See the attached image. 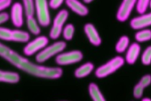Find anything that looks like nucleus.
Returning <instances> with one entry per match:
<instances>
[{
	"label": "nucleus",
	"mask_w": 151,
	"mask_h": 101,
	"mask_svg": "<svg viewBox=\"0 0 151 101\" xmlns=\"http://www.w3.org/2000/svg\"><path fill=\"white\" fill-rule=\"evenodd\" d=\"M0 57L17 69L34 77L46 79L60 78L63 70L60 67H48L35 63L0 42Z\"/></svg>",
	"instance_id": "f257e3e1"
},
{
	"label": "nucleus",
	"mask_w": 151,
	"mask_h": 101,
	"mask_svg": "<svg viewBox=\"0 0 151 101\" xmlns=\"http://www.w3.org/2000/svg\"><path fill=\"white\" fill-rule=\"evenodd\" d=\"M124 63L125 60L122 56H115L104 64L98 67L95 70V76L99 79L106 77L121 68Z\"/></svg>",
	"instance_id": "f03ea898"
},
{
	"label": "nucleus",
	"mask_w": 151,
	"mask_h": 101,
	"mask_svg": "<svg viewBox=\"0 0 151 101\" xmlns=\"http://www.w3.org/2000/svg\"><path fill=\"white\" fill-rule=\"evenodd\" d=\"M66 46V43L64 41H58L50 45H47L37 53L35 58L36 62L39 64L43 63L54 56L63 52Z\"/></svg>",
	"instance_id": "7ed1b4c3"
},
{
	"label": "nucleus",
	"mask_w": 151,
	"mask_h": 101,
	"mask_svg": "<svg viewBox=\"0 0 151 101\" xmlns=\"http://www.w3.org/2000/svg\"><path fill=\"white\" fill-rule=\"evenodd\" d=\"M30 38L28 32L20 29H10L0 26V40L17 43H27Z\"/></svg>",
	"instance_id": "20e7f679"
},
{
	"label": "nucleus",
	"mask_w": 151,
	"mask_h": 101,
	"mask_svg": "<svg viewBox=\"0 0 151 101\" xmlns=\"http://www.w3.org/2000/svg\"><path fill=\"white\" fill-rule=\"evenodd\" d=\"M69 16L68 11L65 9L60 10L53 19L51 27L49 32V37L52 40H57L62 34L63 30L65 26Z\"/></svg>",
	"instance_id": "39448f33"
},
{
	"label": "nucleus",
	"mask_w": 151,
	"mask_h": 101,
	"mask_svg": "<svg viewBox=\"0 0 151 101\" xmlns=\"http://www.w3.org/2000/svg\"><path fill=\"white\" fill-rule=\"evenodd\" d=\"M36 18L40 25L47 27L51 23L50 5L48 0H34Z\"/></svg>",
	"instance_id": "423d86ee"
},
{
	"label": "nucleus",
	"mask_w": 151,
	"mask_h": 101,
	"mask_svg": "<svg viewBox=\"0 0 151 101\" xmlns=\"http://www.w3.org/2000/svg\"><path fill=\"white\" fill-rule=\"evenodd\" d=\"M83 58V53L78 50L67 52H61L57 54L55 58L58 66H67L80 62Z\"/></svg>",
	"instance_id": "0eeeda50"
},
{
	"label": "nucleus",
	"mask_w": 151,
	"mask_h": 101,
	"mask_svg": "<svg viewBox=\"0 0 151 101\" xmlns=\"http://www.w3.org/2000/svg\"><path fill=\"white\" fill-rule=\"evenodd\" d=\"M49 39L45 35H38L34 40L28 41L23 48L24 54L31 56L38 53L48 45Z\"/></svg>",
	"instance_id": "6e6552de"
},
{
	"label": "nucleus",
	"mask_w": 151,
	"mask_h": 101,
	"mask_svg": "<svg viewBox=\"0 0 151 101\" xmlns=\"http://www.w3.org/2000/svg\"><path fill=\"white\" fill-rule=\"evenodd\" d=\"M24 8L22 4L19 2H15L11 8L9 18L13 25L17 28H19L24 24Z\"/></svg>",
	"instance_id": "1a4fd4ad"
},
{
	"label": "nucleus",
	"mask_w": 151,
	"mask_h": 101,
	"mask_svg": "<svg viewBox=\"0 0 151 101\" xmlns=\"http://www.w3.org/2000/svg\"><path fill=\"white\" fill-rule=\"evenodd\" d=\"M136 0H122L116 13L117 20L120 22L127 21L136 6Z\"/></svg>",
	"instance_id": "9d476101"
},
{
	"label": "nucleus",
	"mask_w": 151,
	"mask_h": 101,
	"mask_svg": "<svg viewBox=\"0 0 151 101\" xmlns=\"http://www.w3.org/2000/svg\"><path fill=\"white\" fill-rule=\"evenodd\" d=\"M83 30L88 40L93 45L98 47L101 45L102 42L101 37L96 27L92 23L85 24Z\"/></svg>",
	"instance_id": "9b49d317"
},
{
	"label": "nucleus",
	"mask_w": 151,
	"mask_h": 101,
	"mask_svg": "<svg viewBox=\"0 0 151 101\" xmlns=\"http://www.w3.org/2000/svg\"><path fill=\"white\" fill-rule=\"evenodd\" d=\"M130 25L134 30L146 28L151 25V12L144 13L132 18L130 21Z\"/></svg>",
	"instance_id": "f8f14e48"
},
{
	"label": "nucleus",
	"mask_w": 151,
	"mask_h": 101,
	"mask_svg": "<svg viewBox=\"0 0 151 101\" xmlns=\"http://www.w3.org/2000/svg\"><path fill=\"white\" fill-rule=\"evenodd\" d=\"M64 3L70 10L79 16L85 17L89 12L87 6L79 0H65Z\"/></svg>",
	"instance_id": "ddd939ff"
},
{
	"label": "nucleus",
	"mask_w": 151,
	"mask_h": 101,
	"mask_svg": "<svg viewBox=\"0 0 151 101\" xmlns=\"http://www.w3.org/2000/svg\"><path fill=\"white\" fill-rule=\"evenodd\" d=\"M141 50L140 45L139 43H133L131 44L127 49L125 61L130 65H132L137 61Z\"/></svg>",
	"instance_id": "4468645a"
},
{
	"label": "nucleus",
	"mask_w": 151,
	"mask_h": 101,
	"mask_svg": "<svg viewBox=\"0 0 151 101\" xmlns=\"http://www.w3.org/2000/svg\"><path fill=\"white\" fill-rule=\"evenodd\" d=\"M20 76L17 72L0 70V82L16 84L19 82Z\"/></svg>",
	"instance_id": "2eb2a0df"
},
{
	"label": "nucleus",
	"mask_w": 151,
	"mask_h": 101,
	"mask_svg": "<svg viewBox=\"0 0 151 101\" xmlns=\"http://www.w3.org/2000/svg\"><path fill=\"white\" fill-rule=\"evenodd\" d=\"M94 65L90 61L86 62L78 68H77L74 73V76L77 79H82L88 76L94 70Z\"/></svg>",
	"instance_id": "dca6fc26"
},
{
	"label": "nucleus",
	"mask_w": 151,
	"mask_h": 101,
	"mask_svg": "<svg viewBox=\"0 0 151 101\" xmlns=\"http://www.w3.org/2000/svg\"><path fill=\"white\" fill-rule=\"evenodd\" d=\"M88 93L91 98V99L94 101H105L106 99L100 91L98 85L94 83L91 82L88 84Z\"/></svg>",
	"instance_id": "f3484780"
},
{
	"label": "nucleus",
	"mask_w": 151,
	"mask_h": 101,
	"mask_svg": "<svg viewBox=\"0 0 151 101\" xmlns=\"http://www.w3.org/2000/svg\"><path fill=\"white\" fill-rule=\"evenodd\" d=\"M26 18L35 17V9L34 0H22Z\"/></svg>",
	"instance_id": "a211bd4d"
},
{
	"label": "nucleus",
	"mask_w": 151,
	"mask_h": 101,
	"mask_svg": "<svg viewBox=\"0 0 151 101\" xmlns=\"http://www.w3.org/2000/svg\"><path fill=\"white\" fill-rule=\"evenodd\" d=\"M27 27L30 33L35 35H38L41 32L40 25L39 24L37 18L35 17L26 19Z\"/></svg>",
	"instance_id": "6ab92c4d"
},
{
	"label": "nucleus",
	"mask_w": 151,
	"mask_h": 101,
	"mask_svg": "<svg viewBox=\"0 0 151 101\" xmlns=\"http://www.w3.org/2000/svg\"><path fill=\"white\" fill-rule=\"evenodd\" d=\"M130 40L127 35L121 36L117 41L115 45V50L119 53L124 52L129 46Z\"/></svg>",
	"instance_id": "aec40b11"
},
{
	"label": "nucleus",
	"mask_w": 151,
	"mask_h": 101,
	"mask_svg": "<svg viewBox=\"0 0 151 101\" xmlns=\"http://www.w3.org/2000/svg\"><path fill=\"white\" fill-rule=\"evenodd\" d=\"M135 40L139 43H143L151 40V30L143 28L139 30L134 35Z\"/></svg>",
	"instance_id": "412c9836"
},
{
	"label": "nucleus",
	"mask_w": 151,
	"mask_h": 101,
	"mask_svg": "<svg viewBox=\"0 0 151 101\" xmlns=\"http://www.w3.org/2000/svg\"><path fill=\"white\" fill-rule=\"evenodd\" d=\"M75 32V27L71 23H68L65 25L63 31L62 35L64 40L66 41H70L73 39Z\"/></svg>",
	"instance_id": "4be33fe9"
},
{
	"label": "nucleus",
	"mask_w": 151,
	"mask_h": 101,
	"mask_svg": "<svg viewBox=\"0 0 151 101\" xmlns=\"http://www.w3.org/2000/svg\"><path fill=\"white\" fill-rule=\"evenodd\" d=\"M151 0H136V9L137 12L139 14L146 13L149 6H150Z\"/></svg>",
	"instance_id": "5701e85b"
},
{
	"label": "nucleus",
	"mask_w": 151,
	"mask_h": 101,
	"mask_svg": "<svg viewBox=\"0 0 151 101\" xmlns=\"http://www.w3.org/2000/svg\"><path fill=\"white\" fill-rule=\"evenodd\" d=\"M142 63L145 66L151 64V45L148 46L143 52L141 56Z\"/></svg>",
	"instance_id": "b1692460"
},
{
	"label": "nucleus",
	"mask_w": 151,
	"mask_h": 101,
	"mask_svg": "<svg viewBox=\"0 0 151 101\" xmlns=\"http://www.w3.org/2000/svg\"><path fill=\"white\" fill-rule=\"evenodd\" d=\"M145 88L139 83L135 84L133 87V95L136 99H140L142 97Z\"/></svg>",
	"instance_id": "393cba45"
},
{
	"label": "nucleus",
	"mask_w": 151,
	"mask_h": 101,
	"mask_svg": "<svg viewBox=\"0 0 151 101\" xmlns=\"http://www.w3.org/2000/svg\"><path fill=\"white\" fill-rule=\"evenodd\" d=\"M138 83L145 89L151 84V75L149 74L144 75L141 77Z\"/></svg>",
	"instance_id": "a878e982"
},
{
	"label": "nucleus",
	"mask_w": 151,
	"mask_h": 101,
	"mask_svg": "<svg viewBox=\"0 0 151 101\" xmlns=\"http://www.w3.org/2000/svg\"><path fill=\"white\" fill-rule=\"evenodd\" d=\"M65 0H50V7L52 9H57L59 8L62 4L65 2Z\"/></svg>",
	"instance_id": "bb28decb"
},
{
	"label": "nucleus",
	"mask_w": 151,
	"mask_h": 101,
	"mask_svg": "<svg viewBox=\"0 0 151 101\" xmlns=\"http://www.w3.org/2000/svg\"><path fill=\"white\" fill-rule=\"evenodd\" d=\"M12 4V0H0V12L4 11Z\"/></svg>",
	"instance_id": "cd10ccee"
},
{
	"label": "nucleus",
	"mask_w": 151,
	"mask_h": 101,
	"mask_svg": "<svg viewBox=\"0 0 151 101\" xmlns=\"http://www.w3.org/2000/svg\"><path fill=\"white\" fill-rule=\"evenodd\" d=\"M9 14L8 12L5 11L0 12V25L7 22L9 20Z\"/></svg>",
	"instance_id": "c85d7f7f"
},
{
	"label": "nucleus",
	"mask_w": 151,
	"mask_h": 101,
	"mask_svg": "<svg viewBox=\"0 0 151 101\" xmlns=\"http://www.w3.org/2000/svg\"><path fill=\"white\" fill-rule=\"evenodd\" d=\"M142 101H151V99L149 97H145L142 98Z\"/></svg>",
	"instance_id": "c756f323"
},
{
	"label": "nucleus",
	"mask_w": 151,
	"mask_h": 101,
	"mask_svg": "<svg viewBox=\"0 0 151 101\" xmlns=\"http://www.w3.org/2000/svg\"><path fill=\"white\" fill-rule=\"evenodd\" d=\"M94 0H83V2L85 4H90Z\"/></svg>",
	"instance_id": "7c9ffc66"
},
{
	"label": "nucleus",
	"mask_w": 151,
	"mask_h": 101,
	"mask_svg": "<svg viewBox=\"0 0 151 101\" xmlns=\"http://www.w3.org/2000/svg\"><path fill=\"white\" fill-rule=\"evenodd\" d=\"M149 7L151 8V1H150V6Z\"/></svg>",
	"instance_id": "2f4dec72"
}]
</instances>
